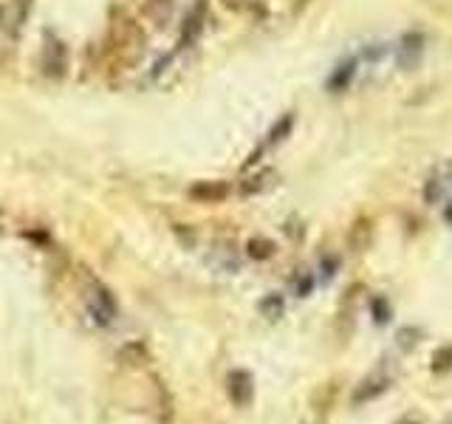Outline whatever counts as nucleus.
I'll list each match as a JSON object with an SVG mask.
<instances>
[{
	"instance_id": "1",
	"label": "nucleus",
	"mask_w": 452,
	"mask_h": 424,
	"mask_svg": "<svg viewBox=\"0 0 452 424\" xmlns=\"http://www.w3.org/2000/svg\"><path fill=\"white\" fill-rule=\"evenodd\" d=\"M85 309H88L91 323H94V325H99V328L113 325V320H116V314H119L113 295H111L105 286H97V283L85 292Z\"/></svg>"
},
{
	"instance_id": "2",
	"label": "nucleus",
	"mask_w": 452,
	"mask_h": 424,
	"mask_svg": "<svg viewBox=\"0 0 452 424\" xmlns=\"http://www.w3.org/2000/svg\"><path fill=\"white\" fill-rule=\"evenodd\" d=\"M226 393H229L232 404L235 407H249L252 399H255V379L249 371H229V376H226Z\"/></svg>"
},
{
	"instance_id": "3",
	"label": "nucleus",
	"mask_w": 452,
	"mask_h": 424,
	"mask_svg": "<svg viewBox=\"0 0 452 424\" xmlns=\"http://www.w3.org/2000/svg\"><path fill=\"white\" fill-rule=\"evenodd\" d=\"M388 390H390V374L376 371V374L365 376V379L356 385V390L351 393V402H353V404H367V402L379 399V396L388 393Z\"/></svg>"
},
{
	"instance_id": "4",
	"label": "nucleus",
	"mask_w": 452,
	"mask_h": 424,
	"mask_svg": "<svg viewBox=\"0 0 452 424\" xmlns=\"http://www.w3.org/2000/svg\"><path fill=\"white\" fill-rule=\"evenodd\" d=\"M206 263L215 271H223V274H235L241 269V257H238V252L229 243H215L212 252H209V257H206Z\"/></svg>"
},
{
	"instance_id": "5",
	"label": "nucleus",
	"mask_w": 452,
	"mask_h": 424,
	"mask_svg": "<svg viewBox=\"0 0 452 424\" xmlns=\"http://www.w3.org/2000/svg\"><path fill=\"white\" fill-rule=\"evenodd\" d=\"M229 195V184L226 181H198L190 187V198L201 201V204H218Z\"/></svg>"
},
{
	"instance_id": "6",
	"label": "nucleus",
	"mask_w": 452,
	"mask_h": 424,
	"mask_svg": "<svg viewBox=\"0 0 452 424\" xmlns=\"http://www.w3.org/2000/svg\"><path fill=\"white\" fill-rule=\"evenodd\" d=\"M421 54H424V37L421 34H407L399 45V65L404 71H413L418 62H421Z\"/></svg>"
},
{
	"instance_id": "7",
	"label": "nucleus",
	"mask_w": 452,
	"mask_h": 424,
	"mask_svg": "<svg viewBox=\"0 0 452 424\" xmlns=\"http://www.w3.org/2000/svg\"><path fill=\"white\" fill-rule=\"evenodd\" d=\"M116 362H119V365H125V368H141V365H147V362H150V351H147V345H144V342L133 339V342H127V345H122V348H119Z\"/></svg>"
},
{
	"instance_id": "8",
	"label": "nucleus",
	"mask_w": 452,
	"mask_h": 424,
	"mask_svg": "<svg viewBox=\"0 0 452 424\" xmlns=\"http://www.w3.org/2000/svg\"><path fill=\"white\" fill-rule=\"evenodd\" d=\"M373 243V221L370 218H356L351 232H348V246L353 252H367Z\"/></svg>"
},
{
	"instance_id": "9",
	"label": "nucleus",
	"mask_w": 452,
	"mask_h": 424,
	"mask_svg": "<svg viewBox=\"0 0 452 424\" xmlns=\"http://www.w3.org/2000/svg\"><path fill=\"white\" fill-rule=\"evenodd\" d=\"M43 71L48 77H59L65 71V48L57 40H48L43 48Z\"/></svg>"
},
{
	"instance_id": "10",
	"label": "nucleus",
	"mask_w": 452,
	"mask_h": 424,
	"mask_svg": "<svg viewBox=\"0 0 452 424\" xmlns=\"http://www.w3.org/2000/svg\"><path fill=\"white\" fill-rule=\"evenodd\" d=\"M274 178H277L274 170H263V173H257V176H252V178H246L241 184V195H257V192L269 190L274 184Z\"/></svg>"
},
{
	"instance_id": "11",
	"label": "nucleus",
	"mask_w": 452,
	"mask_h": 424,
	"mask_svg": "<svg viewBox=\"0 0 452 424\" xmlns=\"http://www.w3.org/2000/svg\"><path fill=\"white\" fill-rule=\"evenodd\" d=\"M277 252V246H274V241H269V238H249L246 241V255L252 257V260H269L271 255Z\"/></svg>"
},
{
	"instance_id": "12",
	"label": "nucleus",
	"mask_w": 452,
	"mask_h": 424,
	"mask_svg": "<svg viewBox=\"0 0 452 424\" xmlns=\"http://www.w3.org/2000/svg\"><path fill=\"white\" fill-rule=\"evenodd\" d=\"M257 309H260V314L266 317V320H280L283 314H285V300H283V295H266L260 303H257Z\"/></svg>"
},
{
	"instance_id": "13",
	"label": "nucleus",
	"mask_w": 452,
	"mask_h": 424,
	"mask_svg": "<svg viewBox=\"0 0 452 424\" xmlns=\"http://www.w3.org/2000/svg\"><path fill=\"white\" fill-rule=\"evenodd\" d=\"M370 317L376 325H388L393 320V309L388 303V297H373L370 300Z\"/></svg>"
},
{
	"instance_id": "14",
	"label": "nucleus",
	"mask_w": 452,
	"mask_h": 424,
	"mask_svg": "<svg viewBox=\"0 0 452 424\" xmlns=\"http://www.w3.org/2000/svg\"><path fill=\"white\" fill-rule=\"evenodd\" d=\"M430 371H432V374H446V371H452V345L435 348L432 362H430Z\"/></svg>"
},
{
	"instance_id": "15",
	"label": "nucleus",
	"mask_w": 452,
	"mask_h": 424,
	"mask_svg": "<svg viewBox=\"0 0 452 424\" xmlns=\"http://www.w3.org/2000/svg\"><path fill=\"white\" fill-rule=\"evenodd\" d=\"M201 20H204V3L198 6V12H192V15L187 17V23H184V34H181V45H187V43H192V37H198V31H201Z\"/></svg>"
},
{
	"instance_id": "16",
	"label": "nucleus",
	"mask_w": 452,
	"mask_h": 424,
	"mask_svg": "<svg viewBox=\"0 0 452 424\" xmlns=\"http://www.w3.org/2000/svg\"><path fill=\"white\" fill-rule=\"evenodd\" d=\"M291 286H294V295L297 297H309L311 289H314V274L306 271V269H299V274L291 280Z\"/></svg>"
},
{
	"instance_id": "17",
	"label": "nucleus",
	"mask_w": 452,
	"mask_h": 424,
	"mask_svg": "<svg viewBox=\"0 0 452 424\" xmlns=\"http://www.w3.org/2000/svg\"><path fill=\"white\" fill-rule=\"evenodd\" d=\"M291 125H294V116H283L271 130H269V141H266V148H274V145H280V141L288 136V130H291Z\"/></svg>"
},
{
	"instance_id": "18",
	"label": "nucleus",
	"mask_w": 452,
	"mask_h": 424,
	"mask_svg": "<svg viewBox=\"0 0 452 424\" xmlns=\"http://www.w3.org/2000/svg\"><path fill=\"white\" fill-rule=\"evenodd\" d=\"M421 337H424V334H421V328H413V325H410V328H399L396 342H399V348H402V351H413V348L421 342Z\"/></svg>"
},
{
	"instance_id": "19",
	"label": "nucleus",
	"mask_w": 452,
	"mask_h": 424,
	"mask_svg": "<svg viewBox=\"0 0 452 424\" xmlns=\"http://www.w3.org/2000/svg\"><path fill=\"white\" fill-rule=\"evenodd\" d=\"M353 62H345V65H339L337 71H334V77H331V83H328V88L331 91H342L348 83H351V77H353Z\"/></svg>"
},
{
	"instance_id": "20",
	"label": "nucleus",
	"mask_w": 452,
	"mask_h": 424,
	"mask_svg": "<svg viewBox=\"0 0 452 424\" xmlns=\"http://www.w3.org/2000/svg\"><path fill=\"white\" fill-rule=\"evenodd\" d=\"M147 12L164 26V20H167V17H170V12H173V0H150Z\"/></svg>"
},
{
	"instance_id": "21",
	"label": "nucleus",
	"mask_w": 452,
	"mask_h": 424,
	"mask_svg": "<svg viewBox=\"0 0 452 424\" xmlns=\"http://www.w3.org/2000/svg\"><path fill=\"white\" fill-rule=\"evenodd\" d=\"M424 201L427 204H438L441 201V181L438 178H430L427 187H424Z\"/></svg>"
},
{
	"instance_id": "22",
	"label": "nucleus",
	"mask_w": 452,
	"mask_h": 424,
	"mask_svg": "<svg viewBox=\"0 0 452 424\" xmlns=\"http://www.w3.org/2000/svg\"><path fill=\"white\" fill-rule=\"evenodd\" d=\"M176 235H178V241H181L187 249H192V246L198 243V235H195V232H190V229H187V224H176Z\"/></svg>"
},
{
	"instance_id": "23",
	"label": "nucleus",
	"mask_w": 452,
	"mask_h": 424,
	"mask_svg": "<svg viewBox=\"0 0 452 424\" xmlns=\"http://www.w3.org/2000/svg\"><path fill=\"white\" fill-rule=\"evenodd\" d=\"M337 269H339V260H337V257H325V260H323V277H325V280L334 277Z\"/></svg>"
},
{
	"instance_id": "24",
	"label": "nucleus",
	"mask_w": 452,
	"mask_h": 424,
	"mask_svg": "<svg viewBox=\"0 0 452 424\" xmlns=\"http://www.w3.org/2000/svg\"><path fill=\"white\" fill-rule=\"evenodd\" d=\"M220 3H223L226 9H232V12H241V9L249 6V0H220Z\"/></svg>"
},
{
	"instance_id": "25",
	"label": "nucleus",
	"mask_w": 452,
	"mask_h": 424,
	"mask_svg": "<svg viewBox=\"0 0 452 424\" xmlns=\"http://www.w3.org/2000/svg\"><path fill=\"white\" fill-rule=\"evenodd\" d=\"M396 424H421V421H418V418H399Z\"/></svg>"
},
{
	"instance_id": "26",
	"label": "nucleus",
	"mask_w": 452,
	"mask_h": 424,
	"mask_svg": "<svg viewBox=\"0 0 452 424\" xmlns=\"http://www.w3.org/2000/svg\"><path fill=\"white\" fill-rule=\"evenodd\" d=\"M444 218H446V224H452V204L446 206V212H444Z\"/></svg>"
},
{
	"instance_id": "27",
	"label": "nucleus",
	"mask_w": 452,
	"mask_h": 424,
	"mask_svg": "<svg viewBox=\"0 0 452 424\" xmlns=\"http://www.w3.org/2000/svg\"><path fill=\"white\" fill-rule=\"evenodd\" d=\"M449 181H452V164H449Z\"/></svg>"
},
{
	"instance_id": "28",
	"label": "nucleus",
	"mask_w": 452,
	"mask_h": 424,
	"mask_svg": "<svg viewBox=\"0 0 452 424\" xmlns=\"http://www.w3.org/2000/svg\"><path fill=\"white\" fill-rule=\"evenodd\" d=\"M444 424H452V418H449V421H444Z\"/></svg>"
}]
</instances>
